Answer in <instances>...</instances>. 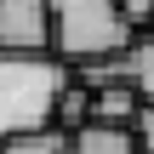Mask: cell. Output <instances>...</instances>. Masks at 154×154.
I'll use <instances>...</instances> for the list:
<instances>
[{"label": "cell", "instance_id": "6da1fadb", "mask_svg": "<svg viewBox=\"0 0 154 154\" xmlns=\"http://www.w3.org/2000/svg\"><path fill=\"white\" fill-rule=\"evenodd\" d=\"M69 80L74 63L57 51H0V143L34 126H57V97Z\"/></svg>", "mask_w": 154, "mask_h": 154}, {"label": "cell", "instance_id": "7a4b0ae2", "mask_svg": "<svg viewBox=\"0 0 154 154\" xmlns=\"http://www.w3.org/2000/svg\"><path fill=\"white\" fill-rule=\"evenodd\" d=\"M51 29H57V57L74 69L137 46V29L126 23L120 0H51Z\"/></svg>", "mask_w": 154, "mask_h": 154}, {"label": "cell", "instance_id": "3957f363", "mask_svg": "<svg viewBox=\"0 0 154 154\" xmlns=\"http://www.w3.org/2000/svg\"><path fill=\"white\" fill-rule=\"evenodd\" d=\"M0 51H57L51 0H0Z\"/></svg>", "mask_w": 154, "mask_h": 154}, {"label": "cell", "instance_id": "277c9868", "mask_svg": "<svg viewBox=\"0 0 154 154\" xmlns=\"http://www.w3.org/2000/svg\"><path fill=\"white\" fill-rule=\"evenodd\" d=\"M149 114V97L137 80H120V86H97L91 91V120H109V126H137Z\"/></svg>", "mask_w": 154, "mask_h": 154}, {"label": "cell", "instance_id": "5b68a950", "mask_svg": "<svg viewBox=\"0 0 154 154\" xmlns=\"http://www.w3.org/2000/svg\"><path fill=\"white\" fill-rule=\"evenodd\" d=\"M74 154H143L137 126H109V120H91L74 131Z\"/></svg>", "mask_w": 154, "mask_h": 154}, {"label": "cell", "instance_id": "8992f818", "mask_svg": "<svg viewBox=\"0 0 154 154\" xmlns=\"http://www.w3.org/2000/svg\"><path fill=\"white\" fill-rule=\"evenodd\" d=\"M69 149H74V137L63 126H34V131H17L0 143V154H69Z\"/></svg>", "mask_w": 154, "mask_h": 154}, {"label": "cell", "instance_id": "52a82bcc", "mask_svg": "<svg viewBox=\"0 0 154 154\" xmlns=\"http://www.w3.org/2000/svg\"><path fill=\"white\" fill-rule=\"evenodd\" d=\"M57 126H63L69 137H74L80 126H91V86H86L80 74H74V80H69V91L57 97Z\"/></svg>", "mask_w": 154, "mask_h": 154}, {"label": "cell", "instance_id": "ba28073f", "mask_svg": "<svg viewBox=\"0 0 154 154\" xmlns=\"http://www.w3.org/2000/svg\"><path fill=\"white\" fill-rule=\"evenodd\" d=\"M120 11H126V23L137 29V40L154 34V0H120Z\"/></svg>", "mask_w": 154, "mask_h": 154}, {"label": "cell", "instance_id": "9c48e42d", "mask_svg": "<svg viewBox=\"0 0 154 154\" xmlns=\"http://www.w3.org/2000/svg\"><path fill=\"white\" fill-rule=\"evenodd\" d=\"M137 86H143V97H149V109H154V34L137 40Z\"/></svg>", "mask_w": 154, "mask_h": 154}, {"label": "cell", "instance_id": "30bf717a", "mask_svg": "<svg viewBox=\"0 0 154 154\" xmlns=\"http://www.w3.org/2000/svg\"><path fill=\"white\" fill-rule=\"evenodd\" d=\"M137 137H143V149L154 154V109H149V114H143V120H137Z\"/></svg>", "mask_w": 154, "mask_h": 154}, {"label": "cell", "instance_id": "8fae6325", "mask_svg": "<svg viewBox=\"0 0 154 154\" xmlns=\"http://www.w3.org/2000/svg\"><path fill=\"white\" fill-rule=\"evenodd\" d=\"M143 154H149V149H143Z\"/></svg>", "mask_w": 154, "mask_h": 154}, {"label": "cell", "instance_id": "7c38bea8", "mask_svg": "<svg viewBox=\"0 0 154 154\" xmlns=\"http://www.w3.org/2000/svg\"><path fill=\"white\" fill-rule=\"evenodd\" d=\"M69 154H74V149H69Z\"/></svg>", "mask_w": 154, "mask_h": 154}]
</instances>
